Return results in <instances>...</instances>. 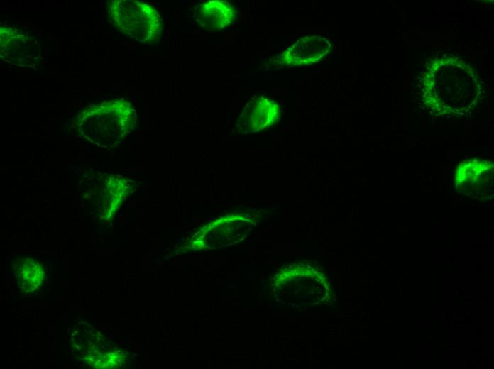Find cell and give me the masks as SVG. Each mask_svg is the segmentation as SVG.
Here are the masks:
<instances>
[{
    "mask_svg": "<svg viewBox=\"0 0 494 369\" xmlns=\"http://www.w3.org/2000/svg\"><path fill=\"white\" fill-rule=\"evenodd\" d=\"M110 23L119 31L146 44L158 43L162 19L150 5L133 0H113L107 4Z\"/></svg>",
    "mask_w": 494,
    "mask_h": 369,
    "instance_id": "3957f363",
    "label": "cell"
},
{
    "mask_svg": "<svg viewBox=\"0 0 494 369\" xmlns=\"http://www.w3.org/2000/svg\"><path fill=\"white\" fill-rule=\"evenodd\" d=\"M234 7L227 1L214 0L198 5L194 10L196 21L207 31H219L236 19Z\"/></svg>",
    "mask_w": 494,
    "mask_h": 369,
    "instance_id": "52a82bcc",
    "label": "cell"
},
{
    "mask_svg": "<svg viewBox=\"0 0 494 369\" xmlns=\"http://www.w3.org/2000/svg\"><path fill=\"white\" fill-rule=\"evenodd\" d=\"M136 124L133 106L123 99L92 104L81 111L77 119V129L82 137L108 149L121 143Z\"/></svg>",
    "mask_w": 494,
    "mask_h": 369,
    "instance_id": "7a4b0ae2",
    "label": "cell"
},
{
    "mask_svg": "<svg viewBox=\"0 0 494 369\" xmlns=\"http://www.w3.org/2000/svg\"><path fill=\"white\" fill-rule=\"evenodd\" d=\"M422 93L435 107H454L476 103L481 94L478 76L463 60L444 57L436 60L424 73Z\"/></svg>",
    "mask_w": 494,
    "mask_h": 369,
    "instance_id": "6da1fadb",
    "label": "cell"
},
{
    "mask_svg": "<svg viewBox=\"0 0 494 369\" xmlns=\"http://www.w3.org/2000/svg\"><path fill=\"white\" fill-rule=\"evenodd\" d=\"M15 271L19 286L26 292L37 289L43 280V266L35 260H21L16 264Z\"/></svg>",
    "mask_w": 494,
    "mask_h": 369,
    "instance_id": "ba28073f",
    "label": "cell"
},
{
    "mask_svg": "<svg viewBox=\"0 0 494 369\" xmlns=\"http://www.w3.org/2000/svg\"><path fill=\"white\" fill-rule=\"evenodd\" d=\"M330 43L321 36H305L287 48L280 57V62L287 66L308 65L326 56Z\"/></svg>",
    "mask_w": 494,
    "mask_h": 369,
    "instance_id": "8992f818",
    "label": "cell"
},
{
    "mask_svg": "<svg viewBox=\"0 0 494 369\" xmlns=\"http://www.w3.org/2000/svg\"><path fill=\"white\" fill-rule=\"evenodd\" d=\"M0 53L5 62L21 67L35 66L41 58L35 38L6 26H1L0 29Z\"/></svg>",
    "mask_w": 494,
    "mask_h": 369,
    "instance_id": "277c9868",
    "label": "cell"
},
{
    "mask_svg": "<svg viewBox=\"0 0 494 369\" xmlns=\"http://www.w3.org/2000/svg\"><path fill=\"white\" fill-rule=\"evenodd\" d=\"M280 114V107L273 100L264 96H256L244 106L236 128L244 133L258 132L276 123Z\"/></svg>",
    "mask_w": 494,
    "mask_h": 369,
    "instance_id": "5b68a950",
    "label": "cell"
}]
</instances>
